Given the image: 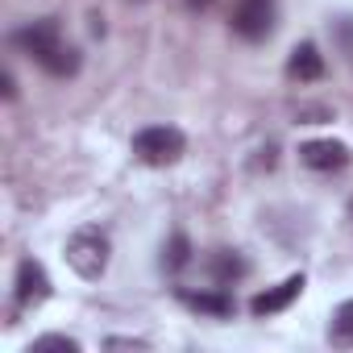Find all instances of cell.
<instances>
[{
	"label": "cell",
	"mask_w": 353,
	"mask_h": 353,
	"mask_svg": "<svg viewBox=\"0 0 353 353\" xmlns=\"http://www.w3.org/2000/svg\"><path fill=\"white\" fill-rule=\"evenodd\" d=\"M108 258H112V241H108V233L100 225H83V229H75L67 237V266L79 279L96 283L108 270Z\"/></svg>",
	"instance_id": "7a4b0ae2"
},
{
	"label": "cell",
	"mask_w": 353,
	"mask_h": 353,
	"mask_svg": "<svg viewBox=\"0 0 353 353\" xmlns=\"http://www.w3.org/2000/svg\"><path fill=\"white\" fill-rule=\"evenodd\" d=\"M208 266H212V279H216L221 287H229V283H237V279L250 274V262H245L237 250H216Z\"/></svg>",
	"instance_id": "30bf717a"
},
{
	"label": "cell",
	"mask_w": 353,
	"mask_h": 353,
	"mask_svg": "<svg viewBox=\"0 0 353 353\" xmlns=\"http://www.w3.org/2000/svg\"><path fill=\"white\" fill-rule=\"evenodd\" d=\"M183 5H188V9H196V13H204V9H212V5H216V0H183Z\"/></svg>",
	"instance_id": "9a60e30c"
},
{
	"label": "cell",
	"mask_w": 353,
	"mask_h": 353,
	"mask_svg": "<svg viewBox=\"0 0 353 353\" xmlns=\"http://www.w3.org/2000/svg\"><path fill=\"white\" fill-rule=\"evenodd\" d=\"M54 295V283L46 274V266L38 258H21L17 262V279H13V299L21 312H38L46 299Z\"/></svg>",
	"instance_id": "5b68a950"
},
{
	"label": "cell",
	"mask_w": 353,
	"mask_h": 353,
	"mask_svg": "<svg viewBox=\"0 0 353 353\" xmlns=\"http://www.w3.org/2000/svg\"><path fill=\"white\" fill-rule=\"evenodd\" d=\"M328 341L341 345V349H353V299H345V303L332 312V320H328Z\"/></svg>",
	"instance_id": "8fae6325"
},
{
	"label": "cell",
	"mask_w": 353,
	"mask_h": 353,
	"mask_svg": "<svg viewBox=\"0 0 353 353\" xmlns=\"http://www.w3.org/2000/svg\"><path fill=\"white\" fill-rule=\"evenodd\" d=\"M279 26V5L274 0H237L229 13V30L241 42H266Z\"/></svg>",
	"instance_id": "277c9868"
},
{
	"label": "cell",
	"mask_w": 353,
	"mask_h": 353,
	"mask_svg": "<svg viewBox=\"0 0 353 353\" xmlns=\"http://www.w3.org/2000/svg\"><path fill=\"white\" fill-rule=\"evenodd\" d=\"M192 262V241H188V233H170V241L162 245V266L166 270H183Z\"/></svg>",
	"instance_id": "7c38bea8"
},
{
	"label": "cell",
	"mask_w": 353,
	"mask_h": 353,
	"mask_svg": "<svg viewBox=\"0 0 353 353\" xmlns=\"http://www.w3.org/2000/svg\"><path fill=\"white\" fill-rule=\"evenodd\" d=\"M129 150H133V158L145 162V166H170V162L183 158L188 137H183V129H174V125H145V129L133 133Z\"/></svg>",
	"instance_id": "3957f363"
},
{
	"label": "cell",
	"mask_w": 353,
	"mask_h": 353,
	"mask_svg": "<svg viewBox=\"0 0 353 353\" xmlns=\"http://www.w3.org/2000/svg\"><path fill=\"white\" fill-rule=\"evenodd\" d=\"M299 162L316 174H332V170H345L353 162V150L345 141H332V137H316V141H303L299 145Z\"/></svg>",
	"instance_id": "8992f818"
},
{
	"label": "cell",
	"mask_w": 353,
	"mask_h": 353,
	"mask_svg": "<svg viewBox=\"0 0 353 353\" xmlns=\"http://www.w3.org/2000/svg\"><path fill=\"white\" fill-rule=\"evenodd\" d=\"M17 96V79H13V71H5V100H13Z\"/></svg>",
	"instance_id": "5bb4252c"
},
{
	"label": "cell",
	"mask_w": 353,
	"mask_h": 353,
	"mask_svg": "<svg viewBox=\"0 0 353 353\" xmlns=\"http://www.w3.org/2000/svg\"><path fill=\"white\" fill-rule=\"evenodd\" d=\"M303 287H307V279L303 274H291V279H283L279 287H266V291H258L254 299H250V312L262 320V316H279V312H287L299 295H303Z\"/></svg>",
	"instance_id": "52a82bcc"
},
{
	"label": "cell",
	"mask_w": 353,
	"mask_h": 353,
	"mask_svg": "<svg viewBox=\"0 0 353 353\" xmlns=\"http://www.w3.org/2000/svg\"><path fill=\"white\" fill-rule=\"evenodd\" d=\"M179 303L183 307H192V312H200V316H212V320H229L233 316V295H225V291H179Z\"/></svg>",
	"instance_id": "9c48e42d"
},
{
	"label": "cell",
	"mask_w": 353,
	"mask_h": 353,
	"mask_svg": "<svg viewBox=\"0 0 353 353\" xmlns=\"http://www.w3.org/2000/svg\"><path fill=\"white\" fill-rule=\"evenodd\" d=\"M34 349H67V353H79V341L75 336H59V332H50V336H38L34 345H30V353Z\"/></svg>",
	"instance_id": "4fadbf2b"
},
{
	"label": "cell",
	"mask_w": 353,
	"mask_h": 353,
	"mask_svg": "<svg viewBox=\"0 0 353 353\" xmlns=\"http://www.w3.org/2000/svg\"><path fill=\"white\" fill-rule=\"evenodd\" d=\"M287 79H295V83H316V79H324V54H320L316 42H299V46L287 54Z\"/></svg>",
	"instance_id": "ba28073f"
},
{
	"label": "cell",
	"mask_w": 353,
	"mask_h": 353,
	"mask_svg": "<svg viewBox=\"0 0 353 353\" xmlns=\"http://www.w3.org/2000/svg\"><path fill=\"white\" fill-rule=\"evenodd\" d=\"M9 42L26 54V59H34L46 75H54V79H71V75H79V50L63 38V26H59V17H34V21H26V26H17L13 34H9Z\"/></svg>",
	"instance_id": "6da1fadb"
}]
</instances>
